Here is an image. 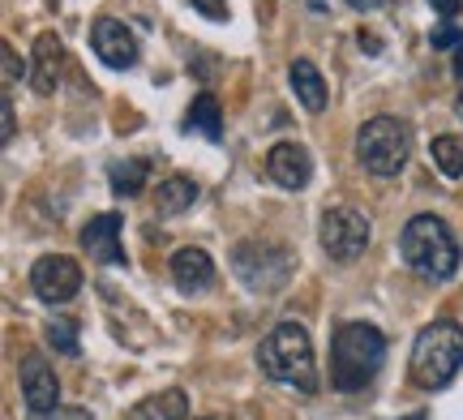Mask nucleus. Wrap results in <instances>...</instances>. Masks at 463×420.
I'll list each match as a JSON object with an SVG mask.
<instances>
[{"mask_svg": "<svg viewBox=\"0 0 463 420\" xmlns=\"http://www.w3.org/2000/svg\"><path fill=\"white\" fill-rule=\"evenodd\" d=\"M198 202V181L194 176H167L159 193H155V210L159 215H181V210H194Z\"/></svg>", "mask_w": 463, "mask_h": 420, "instance_id": "nucleus-18", "label": "nucleus"}, {"mask_svg": "<svg viewBox=\"0 0 463 420\" xmlns=\"http://www.w3.org/2000/svg\"><path fill=\"white\" fill-rule=\"evenodd\" d=\"M0 56H5V86H14L17 78H22V65H17V51L9 48V43H5V48H0Z\"/></svg>", "mask_w": 463, "mask_h": 420, "instance_id": "nucleus-25", "label": "nucleus"}, {"mask_svg": "<svg viewBox=\"0 0 463 420\" xmlns=\"http://www.w3.org/2000/svg\"><path fill=\"white\" fill-rule=\"evenodd\" d=\"M258 365L270 382L279 387H292L300 395H317V360H314V343H309V331L297 326V322H279L270 335L262 339L258 348Z\"/></svg>", "mask_w": 463, "mask_h": 420, "instance_id": "nucleus-1", "label": "nucleus"}, {"mask_svg": "<svg viewBox=\"0 0 463 420\" xmlns=\"http://www.w3.org/2000/svg\"><path fill=\"white\" fill-rule=\"evenodd\" d=\"M202 420H211V416H202Z\"/></svg>", "mask_w": 463, "mask_h": 420, "instance_id": "nucleus-33", "label": "nucleus"}, {"mask_svg": "<svg viewBox=\"0 0 463 420\" xmlns=\"http://www.w3.org/2000/svg\"><path fill=\"white\" fill-rule=\"evenodd\" d=\"M463 369V326L459 322H430L412 343L408 378L420 390H442Z\"/></svg>", "mask_w": 463, "mask_h": 420, "instance_id": "nucleus-4", "label": "nucleus"}, {"mask_svg": "<svg viewBox=\"0 0 463 420\" xmlns=\"http://www.w3.org/2000/svg\"><path fill=\"white\" fill-rule=\"evenodd\" d=\"M399 249H403V262L420 279H433V284H442V279H450L459 270V240L447 228V219L438 215L408 219V228L399 236Z\"/></svg>", "mask_w": 463, "mask_h": 420, "instance_id": "nucleus-3", "label": "nucleus"}, {"mask_svg": "<svg viewBox=\"0 0 463 420\" xmlns=\"http://www.w3.org/2000/svg\"><path fill=\"white\" fill-rule=\"evenodd\" d=\"M31 420H95L86 407H52V412H43V416H31Z\"/></svg>", "mask_w": 463, "mask_h": 420, "instance_id": "nucleus-23", "label": "nucleus"}, {"mask_svg": "<svg viewBox=\"0 0 463 420\" xmlns=\"http://www.w3.org/2000/svg\"><path fill=\"white\" fill-rule=\"evenodd\" d=\"M288 86H292V95L300 99L305 112H326V78L317 73L314 61H292L288 65Z\"/></svg>", "mask_w": 463, "mask_h": 420, "instance_id": "nucleus-15", "label": "nucleus"}, {"mask_svg": "<svg viewBox=\"0 0 463 420\" xmlns=\"http://www.w3.org/2000/svg\"><path fill=\"white\" fill-rule=\"evenodd\" d=\"M356 39H361V48H369V51H382V43H378V34H356Z\"/></svg>", "mask_w": 463, "mask_h": 420, "instance_id": "nucleus-29", "label": "nucleus"}, {"mask_svg": "<svg viewBox=\"0 0 463 420\" xmlns=\"http://www.w3.org/2000/svg\"><path fill=\"white\" fill-rule=\"evenodd\" d=\"M31 287L43 304H69L82 292V266L65 253H48L31 266Z\"/></svg>", "mask_w": 463, "mask_h": 420, "instance_id": "nucleus-8", "label": "nucleus"}, {"mask_svg": "<svg viewBox=\"0 0 463 420\" xmlns=\"http://www.w3.org/2000/svg\"><path fill=\"white\" fill-rule=\"evenodd\" d=\"M189 416V399H184V390H159V395H150L142 404H133L125 412V420H184Z\"/></svg>", "mask_w": 463, "mask_h": 420, "instance_id": "nucleus-16", "label": "nucleus"}, {"mask_svg": "<svg viewBox=\"0 0 463 420\" xmlns=\"http://www.w3.org/2000/svg\"><path fill=\"white\" fill-rule=\"evenodd\" d=\"M403 420H430V412H412V416H403Z\"/></svg>", "mask_w": 463, "mask_h": 420, "instance_id": "nucleus-31", "label": "nucleus"}, {"mask_svg": "<svg viewBox=\"0 0 463 420\" xmlns=\"http://www.w3.org/2000/svg\"><path fill=\"white\" fill-rule=\"evenodd\" d=\"M82 245L95 262H103V266H120V262H125V249H120V215H116V210L95 215L82 228Z\"/></svg>", "mask_w": 463, "mask_h": 420, "instance_id": "nucleus-13", "label": "nucleus"}, {"mask_svg": "<svg viewBox=\"0 0 463 420\" xmlns=\"http://www.w3.org/2000/svg\"><path fill=\"white\" fill-rule=\"evenodd\" d=\"M17 382H22V399H26V412H31V416H43L52 407H61V382H56L52 365L39 352L22 356Z\"/></svg>", "mask_w": 463, "mask_h": 420, "instance_id": "nucleus-10", "label": "nucleus"}, {"mask_svg": "<svg viewBox=\"0 0 463 420\" xmlns=\"http://www.w3.org/2000/svg\"><path fill=\"white\" fill-rule=\"evenodd\" d=\"M369 219L361 210H352V206H331V210H322V223H317V240H322V249L331 262H356L364 249H369Z\"/></svg>", "mask_w": 463, "mask_h": 420, "instance_id": "nucleus-7", "label": "nucleus"}, {"mask_svg": "<svg viewBox=\"0 0 463 420\" xmlns=\"http://www.w3.org/2000/svg\"><path fill=\"white\" fill-rule=\"evenodd\" d=\"M430 5H433V9H438V14H442V17L450 22V17L459 14V5H463V0H430Z\"/></svg>", "mask_w": 463, "mask_h": 420, "instance_id": "nucleus-27", "label": "nucleus"}, {"mask_svg": "<svg viewBox=\"0 0 463 420\" xmlns=\"http://www.w3.org/2000/svg\"><path fill=\"white\" fill-rule=\"evenodd\" d=\"M90 48H95V56H99L108 69H129V65H137V56H142L137 34H133L125 22H116V17H99V22L90 26Z\"/></svg>", "mask_w": 463, "mask_h": 420, "instance_id": "nucleus-9", "label": "nucleus"}, {"mask_svg": "<svg viewBox=\"0 0 463 420\" xmlns=\"http://www.w3.org/2000/svg\"><path fill=\"white\" fill-rule=\"evenodd\" d=\"M112 193L116 198H137L146 189V176H150V159H125V163H112Z\"/></svg>", "mask_w": 463, "mask_h": 420, "instance_id": "nucleus-19", "label": "nucleus"}, {"mask_svg": "<svg viewBox=\"0 0 463 420\" xmlns=\"http://www.w3.org/2000/svg\"><path fill=\"white\" fill-rule=\"evenodd\" d=\"M17 137V117H14V99L5 95V146Z\"/></svg>", "mask_w": 463, "mask_h": 420, "instance_id": "nucleus-26", "label": "nucleus"}, {"mask_svg": "<svg viewBox=\"0 0 463 420\" xmlns=\"http://www.w3.org/2000/svg\"><path fill=\"white\" fill-rule=\"evenodd\" d=\"M455 112H459V120H463V90H459V99H455Z\"/></svg>", "mask_w": 463, "mask_h": 420, "instance_id": "nucleus-32", "label": "nucleus"}, {"mask_svg": "<svg viewBox=\"0 0 463 420\" xmlns=\"http://www.w3.org/2000/svg\"><path fill=\"white\" fill-rule=\"evenodd\" d=\"M48 343H52V348H56V352L78 356V331H73V322H65V318H52V322H48Z\"/></svg>", "mask_w": 463, "mask_h": 420, "instance_id": "nucleus-21", "label": "nucleus"}, {"mask_svg": "<svg viewBox=\"0 0 463 420\" xmlns=\"http://www.w3.org/2000/svg\"><path fill=\"white\" fill-rule=\"evenodd\" d=\"M430 154H433V163H438V172H442L447 181H463V142L455 134H438V137H433Z\"/></svg>", "mask_w": 463, "mask_h": 420, "instance_id": "nucleus-20", "label": "nucleus"}, {"mask_svg": "<svg viewBox=\"0 0 463 420\" xmlns=\"http://www.w3.org/2000/svg\"><path fill=\"white\" fill-rule=\"evenodd\" d=\"M266 176L279 189H305L309 176H314V154L305 151L300 142H275L270 154H266Z\"/></svg>", "mask_w": 463, "mask_h": 420, "instance_id": "nucleus-11", "label": "nucleus"}, {"mask_svg": "<svg viewBox=\"0 0 463 420\" xmlns=\"http://www.w3.org/2000/svg\"><path fill=\"white\" fill-rule=\"evenodd\" d=\"M386 360V339L369 322H344L331 339V387L352 395L378 378Z\"/></svg>", "mask_w": 463, "mask_h": 420, "instance_id": "nucleus-2", "label": "nucleus"}, {"mask_svg": "<svg viewBox=\"0 0 463 420\" xmlns=\"http://www.w3.org/2000/svg\"><path fill=\"white\" fill-rule=\"evenodd\" d=\"M455 78H463V43L455 48Z\"/></svg>", "mask_w": 463, "mask_h": 420, "instance_id": "nucleus-30", "label": "nucleus"}, {"mask_svg": "<svg viewBox=\"0 0 463 420\" xmlns=\"http://www.w3.org/2000/svg\"><path fill=\"white\" fill-rule=\"evenodd\" d=\"M172 279L181 292H206V287L215 284V262H211V253L206 249H176L172 253Z\"/></svg>", "mask_w": 463, "mask_h": 420, "instance_id": "nucleus-14", "label": "nucleus"}, {"mask_svg": "<svg viewBox=\"0 0 463 420\" xmlns=\"http://www.w3.org/2000/svg\"><path fill=\"white\" fill-rule=\"evenodd\" d=\"M430 43H433V48H450V51H455V48H459V31H455V26L447 22V26L430 31Z\"/></svg>", "mask_w": 463, "mask_h": 420, "instance_id": "nucleus-22", "label": "nucleus"}, {"mask_svg": "<svg viewBox=\"0 0 463 420\" xmlns=\"http://www.w3.org/2000/svg\"><path fill=\"white\" fill-rule=\"evenodd\" d=\"M347 5H352V9H361V14H373V9H382L386 0H347Z\"/></svg>", "mask_w": 463, "mask_h": 420, "instance_id": "nucleus-28", "label": "nucleus"}, {"mask_svg": "<svg viewBox=\"0 0 463 420\" xmlns=\"http://www.w3.org/2000/svg\"><path fill=\"white\" fill-rule=\"evenodd\" d=\"M184 129H189V134H202L206 142H219V137H223V107H219L215 95H198V99L189 103Z\"/></svg>", "mask_w": 463, "mask_h": 420, "instance_id": "nucleus-17", "label": "nucleus"}, {"mask_svg": "<svg viewBox=\"0 0 463 420\" xmlns=\"http://www.w3.org/2000/svg\"><path fill=\"white\" fill-rule=\"evenodd\" d=\"M356 154H361L364 172H373V176H399L403 163H408V154H412V134L395 117H373V120H364L361 134H356Z\"/></svg>", "mask_w": 463, "mask_h": 420, "instance_id": "nucleus-5", "label": "nucleus"}, {"mask_svg": "<svg viewBox=\"0 0 463 420\" xmlns=\"http://www.w3.org/2000/svg\"><path fill=\"white\" fill-rule=\"evenodd\" d=\"M61 69H65V48H61V39L52 31H43L31 48V90L34 95H56Z\"/></svg>", "mask_w": 463, "mask_h": 420, "instance_id": "nucleus-12", "label": "nucleus"}, {"mask_svg": "<svg viewBox=\"0 0 463 420\" xmlns=\"http://www.w3.org/2000/svg\"><path fill=\"white\" fill-rule=\"evenodd\" d=\"M292 266H297V257L283 249V245L241 240V245L232 249V270H236V279H241L249 292H262V296H270V292L288 287Z\"/></svg>", "mask_w": 463, "mask_h": 420, "instance_id": "nucleus-6", "label": "nucleus"}, {"mask_svg": "<svg viewBox=\"0 0 463 420\" xmlns=\"http://www.w3.org/2000/svg\"><path fill=\"white\" fill-rule=\"evenodd\" d=\"M194 9H198L202 17H211V22H223L228 17V9H223V0H189Z\"/></svg>", "mask_w": 463, "mask_h": 420, "instance_id": "nucleus-24", "label": "nucleus"}]
</instances>
